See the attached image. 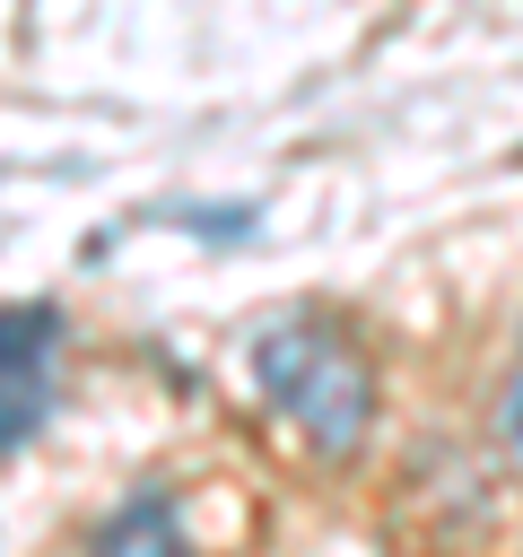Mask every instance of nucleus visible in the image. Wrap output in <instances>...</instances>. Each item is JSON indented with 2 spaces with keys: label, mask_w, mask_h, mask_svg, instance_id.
<instances>
[{
  "label": "nucleus",
  "mask_w": 523,
  "mask_h": 557,
  "mask_svg": "<svg viewBox=\"0 0 523 557\" xmlns=\"http://www.w3.org/2000/svg\"><path fill=\"white\" fill-rule=\"evenodd\" d=\"M87 557H192V548H183V531H174V496H166V487L131 496V505L96 531V548H87Z\"/></svg>",
  "instance_id": "3"
},
{
  "label": "nucleus",
  "mask_w": 523,
  "mask_h": 557,
  "mask_svg": "<svg viewBox=\"0 0 523 557\" xmlns=\"http://www.w3.org/2000/svg\"><path fill=\"white\" fill-rule=\"evenodd\" d=\"M253 374L279 400V418H296V435L314 453H349L375 418V374L357 357V339L323 313H288L253 339Z\"/></svg>",
  "instance_id": "1"
},
{
  "label": "nucleus",
  "mask_w": 523,
  "mask_h": 557,
  "mask_svg": "<svg viewBox=\"0 0 523 557\" xmlns=\"http://www.w3.org/2000/svg\"><path fill=\"white\" fill-rule=\"evenodd\" d=\"M52 366H61V313L0 305V453H17L52 418Z\"/></svg>",
  "instance_id": "2"
},
{
  "label": "nucleus",
  "mask_w": 523,
  "mask_h": 557,
  "mask_svg": "<svg viewBox=\"0 0 523 557\" xmlns=\"http://www.w3.org/2000/svg\"><path fill=\"white\" fill-rule=\"evenodd\" d=\"M497 426H506V453L523 461V374L506 383V409H497Z\"/></svg>",
  "instance_id": "4"
}]
</instances>
